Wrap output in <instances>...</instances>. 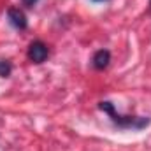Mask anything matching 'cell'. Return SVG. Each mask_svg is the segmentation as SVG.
Segmentation results:
<instances>
[{"label":"cell","mask_w":151,"mask_h":151,"mask_svg":"<svg viewBox=\"0 0 151 151\" xmlns=\"http://www.w3.org/2000/svg\"><path fill=\"white\" fill-rule=\"evenodd\" d=\"M100 111H104L106 114H109L111 121L119 128H132V130H142L144 127H148L151 123L150 118H142V116H123V114L116 113L113 102H100L99 104Z\"/></svg>","instance_id":"1"},{"label":"cell","mask_w":151,"mask_h":151,"mask_svg":"<svg viewBox=\"0 0 151 151\" xmlns=\"http://www.w3.org/2000/svg\"><path fill=\"white\" fill-rule=\"evenodd\" d=\"M47 55H49V49L42 40H34L28 46V60L34 63H42L47 58Z\"/></svg>","instance_id":"2"},{"label":"cell","mask_w":151,"mask_h":151,"mask_svg":"<svg viewBox=\"0 0 151 151\" xmlns=\"http://www.w3.org/2000/svg\"><path fill=\"white\" fill-rule=\"evenodd\" d=\"M7 19H9V23H11L16 30H25V28L28 27V21H27L25 12H23L21 9H18V7H11V9L7 11Z\"/></svg>","instance_id":"3"},{"label":"cell","mask_w":151,"mask_h":151,"mask_svg":"<svg viewBox=\"0 0 151 151\" xmlns=\"http://www.w3.org/2000/svg\"><path fill=\"white\" fill-rule=\"evenodd\" d=\"M109 62H111V53H109L107 49H99V51L93 55V58H91V65H93V69H97V70H104V69L109 65Z\"/></svg>","instance_id":"4"},{"label":"cell","mask_w":151,"mask_h":151,"mask_svg":"<svg viewBox=\"0 0 151 151\" xmlns=\"http://www.w3.org/2000/svg\"><path fill=\"white\" fill-rule=\"evenodd\" d=\"M12 72V65H11V62H7V60H0V76L2 77H9Z\"/></svg>","instance_id":"5"},{"label":"cell","mask_w":151,"mask_h":151,"mask_svg":"<svg viewBox=\"0 0 151 151\" xmlns=\"http://www.w3.org/2000/svg\"><path fill=\"white\" fill-rule=\"evenodd\" d=\"M21 2H23V5H27V7H34L39 0H21Z\"/></svg>","instance_id":"6"},{"label":"cell","mask_w":151,"mask_h":151,"mask_svg":"<svg viewBox=\"0 0 151 151\" xmlns=\"http://www.w3.org/2000/svg\"><path fill=\"white\" fill-rule=\"evenodd\" d=\"M93 2H107V0H93Z\"/></svg>","instance_id":"7"},{"label":"cell","mask_w":151,"mask_h":151,"mask_svg":"<svg viewBox=\"0 0 151 151\" xmlns=\"http://www.w3.org/2000/svg\"><path fill=\"white\" fill-rule=\"evenodd\" d=\"M150 5H151V2H150Z\"/></svg>","instance_id":"8"}]
</instances>
